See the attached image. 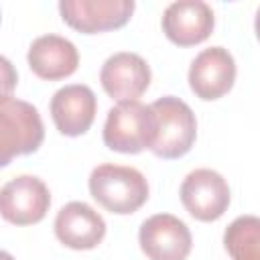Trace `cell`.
Here are the masks:
<instances>
[{
    "mask_svg": "<svg viewBox=\"0 0 260 260\" xmlns=\"http://www.w3.org/2000/svg\"><path fill=\"white\" fill-rule=\"evenodd\" d=\"M189 87L205 102L225 95L236 81V61L223 47L203 49L189 67Z\"/></svg>",
    "mask_w": 260,
    "mask_h": 260,
    "instance_id": "11",
    "label": "cell"
},
{
    "mask_svg": "<svg viewBox=\"0 0 260 260\" xmlns=\"http://www.w3.org/2000/svg\"><path fill=\"white\" fill-rule=\"evenodd\" d=\"M89 193L91 197L110 213L128 215L138 211L148 199V181L146 177L126 165L104 162L98 165L89 175Z\"/></svg>",
    "mask_w": 260,
    "mask_h": 260,
    "instance_id": "1",
    "label": "cell"
},
{
    "mask_svg": "<svg viewBox=\"0 0 260 260\" xmlns=\"http://www.w3.org/2000/svg\"><path fill=\"white\" fill-rule=\"evenodd\" d=\"M30 71L45 81H59L77 71L79 53L77 47L59 35L37 37L26 53Z\"/></svg>",
    "mask_w": 260,
    "mask_h": 260,
    "instance_id": "14",
    "label": "cell"
},
{
    "mask_svg": "<svg viewBox=\"0 0 260 260\" xmlns=\"http://www.w3.org/2000/svg\"><path fill=\"white\" fill-rule=\"evenodd\" d=\"M150 77L152 73L148 63L138 53L130 51L110 55L100 69V83L104 91L118 104L138 102V98L148 89Z\"/></svg>",
    "mask_w": 260,
    "mask_h": 260,
    "instance_id": "9",
    "label": "cell"
},
{
    "mask_svg": "<svg viewBox=\"0 0 260 260\" xmlns=\"http://www.w3.org/2000/svg\"><path fill=\"white\" fill-rule=\"evenodd\" d=\"M104 144L122 154H138L150 150L156 138V116L150 106L140 102H122L110 108L104 132Z\"/></svg>",
    "mask_w": 260,
    "mask_h": 260,
    "instance_id": "3",
    "label": "cell"
},
{
    "mask_svg": "<svg viewBox=\"0 0 260 260\" xmlns=\"http://www.w3.org/2000/svg\"><path fill=\"white\" fill-rule=\"evenodd\" d=\"M162 32L179 47H193L209 39L215 26L213 10L203 0H177L162 12Z\"/></svg>",
    "mask_w": 260,
    "mask_h": 260,
    "instance_id": "10",
    "label": "cell"
},
{
    "mask_svg": "<svg viewBox=\"0 0 260 260\" xmlns=\"http://www.w3.org/2000/svg\"><path fill=\"white\" fill-rule=\"evenodd\" d=\"M140 250L148 260H187L193 238L183 219L171 213H154L138 230Z\"/></svg>",
    "mask_w": 260,
    "mask_h": 260,
    "instance_id": "6",
    "label": "cell"
},
{
    "mask_svg": "<svg viewBox=\"0 0 260 260\" xmlns=\"http://www.w3.org/2000/svg\"><path fill=\"white\" fill-rule=\"evenodd\" d=\"M181 203L197 221H215L230 207L228 181L213 169H195L181 183Z\"/></svg>",
    "mask_w": 260,
    "mask_h": 260,
    "instance_id": "5",
    "label": "cell"
},
{
    "mask_svg": "<svg viewBox=\"0 0 260 260\" xmlns=\"http://www.w3.org/2000/svg\"><path fill=\"white\" fill-rule=\"evenodd\" d=\"M57 240L71 250H91L106 236L104 217L85 201L65 203L55 217Z\"/></svg>",
    "mask_w": 260,
    "mask_h": 260,
    "instance_id": "13",
    "label": "cell"
},
{
    "mask_svg": "<svg viewBox=\"0 0 260 260\" xmlns=\"http://www.w3.org/2000/svg\"><path fill=\"white\" fill-rule=\"evenodd\" d=\"M51 205L49 187L35 175H18L2 185L0 213L8 223L32 225L39 223Z\"/></svg>",
    "mask_w": 260,
    "mask_h": 260,
    "instance_id": "7",
    "label": "cell"
},
{
    "mask_svg": "<svg viewBox=\"0 0 260 260\" xmlns=\"http://www.w3.org/2000/svg\"><path fill=\"white\" fill-rule=\"evenodd\" d=\"M254 30H256V39L260 41V8H258L256 18H254Z\"/></svg>",
    "mask_w": 260,
    "mask_h": 260,
    "instance_id": "16",
    "label": "cell"
},
{
    "mask_svg": "<svg viewBox=\"0 0 260 260\" xmlns=\"http://www.w3.org/2000/svg\"><path fill=\"white\" fill-rule=\"evenodd\" d=\"M223 246L232 260H260V217H236L223 232Z\"/></svg>",
    "mask_w": 260,
    "mask_h": 260,
    "instance_id": "15",
    "label": "cell"
},
{
    "mask_svg": "<svg viewBox=\"0 0 260 260\" xmlns=\"http://www.w3.org/2000/svg\"><path fill=\"white\" fill-rule=\"evenodd\" d=\"M49 110L55 128L63 136H81L95 120L98 100L89 85L69 83L53 93Z\"/></svg>",
    "mask_w": 260,
    "mask_h": 260,
    "instance_id": "12",
    "label": "cell"
},
{
    "mask_svg": "<svg viewBox=\"0 0 260 260\" xmlns=\"http://www.w3.org/2000/svg\"><path fill=\"white\" fill-rule=\"evenodd\" d=\"M45 140V126L39 110L8 93L0 100V165L6 167L14 156L35 152Z\"/></svg>",
    "mask_w": 260,
    "mask_h": 260,
    "instance_id": "2",
    "label": "cell"
},
{
    "mask_svg": "<svg viewBox=\"0 0 260 260\" xmlns=\"http://www.w3.org/2000/svg\"><path fill=\"white\" fill-rule=\"evenodd\" d=\"M150 108L156 116V138L150 152L165 160L185 156L197 138V120L189 104L175 95H162Z\"/></svg>",
    "mask_w": 260,
    "mask_h": 260,
    "instance_id": "4",
    "label": "cell"
},
{
    "mask_svg": "<svg viewBox=\"0 0 260 260\" xmlns=\"http://www.w3.org/2000/svg\"><path fill=\"white\" fill-rule=\"evenodd\" d=\"M136 4L134 0H61V18L83 35L116 30L124 26Z\"/></svg>",
    "mask_w": 260,
    "mask_h": 260,
    "instance_id": "8",
    "label": "cell"
}]
</instances>
